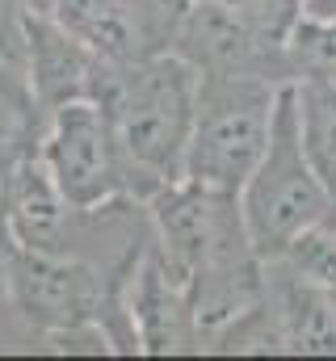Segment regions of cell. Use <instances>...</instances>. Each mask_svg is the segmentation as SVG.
Here are the masks:
<instances>
[{
    "mask_svg": "<svg viewBox=\"0 0 336 361\" xmlns=\"http://www.w3.org/2000/svg\"><path fill=\"white\" fill-rule=\"evenodd\" d=\"M223 4H232L260 38L282 47H290L299 21L307 17V0H223Z\"/></svg>",
    "mask_w": 336,
    "mask_h": 361,
    "instance_id": "2e32d148",
    "label": "cell"
},
{
    "mask_svg": "<svg viewBox=\"0 0 336 361\" xmlns=\"http://www.w3.org/2000/svg\"><path fill=\"white\" fill-rule=\"evenodd\" d=\"M105 68L109 63L97 59L55 17H25V80L38 130L68 101H97Z\"/></svg>",
    "mask_w": 336,
    "mask_h": 361,
    "instance_id": "30bf717a",
    "label": "cell"
},
{
    "mask_svg": "<svg viewBox=\"0 0 336 361\" xmlns=\"http://www.w3.org/2000/svg\"><path fill=\"white\" fill-rule=\"evenodd\" d=\"M0 286L13 315L42 336H97L105 269L80 252H42L25 248L13 235H0ZM101 341V336H97Z\"/></svg>",
    "mask_w": 336,
    "mask_h": 361,
    "instance_id": "5b68a950",
    "label": "cell"
},
{
    "mask_svg": "<svg viewBox=\"0 0 336 361\" xmlns=\"http://www.w3.org/2000/svg\"><path fill=\"white\" fill-rule=\"evenodd\" d=\"M156 248L189 290L202 353L206 341L260 298V257L252 248L240 193L172 180L148 202Z\"/></svg>",
    "mask_w": 336,
    "mask_h": 361,
    "instance_id": "6da1fadb",
    "label": "cell"
},
{
    "mask_svg": "<svg viewBox=\"0 0 336 361\" xmlns=\"http://www.w3.org/2000/svg\"><path fill=\"white\" fill-rule=\"evenodd\" d=\"M185 4H189V0H185Z\"/></svg>",
    "mask_w": 336,
    "mask_h": 361,
    "instance_id": "44dd1931",
    "label": "cell"
},
{
    "mask_svg": "<svg viewBox=\"0 0 336 361\" xmlns=\"http://www.w3.org/2000/svg\"><path fill=\"white\" fill-rule=\"evenodd\" d=\"M282 85L260 76H202L198 72V105L185 152V177L210 189L240 193L256 160L269 147L273 105Z\"/></svg>",
    "mask_w": 336,
    "mask_h": 361,
    "instance_id": "277c9868",
    "label": "cell"
},
{
    "mask_svg": "<svg viewBox=\"0 0 336 361\" xmlns=\"http://www.w3.org/2000/svg\"><path fill=\"white\" fill-rule=\"evenodd\" d=\"M240 210H244L252 248H256L260 261L282 257L307 227L324 223L328 210H332V197H328L324 180L303 152L294 80L282 85V92H277L269 147L256 160L248 180L240 185Z\"/></svg>",
    "mask_w": 336,
    "mask_h": 361,
    "instance_id": "3957f363",
    "label": "cell"
},
{
    "mask_svg": "<svg viewBox=\"0 0 336 361\" xmlns=\"http://www.w3.org/2000/svg\"><path fill=\"white\" fill-rule=\"evenodd\" d=\"M97 105L105 109L126 177L131 197L148 206L164 185L185 177V152L198 105V68L176 51L105 68Z\"/></svg>",
    "mask_w": 336,
    "mask_h": 361,
    "instance_id": "7a4b0ae2",
    "label": "cell"
},
{
    "mask_svg": "<svg viewBox=\"0 0 336 361\" xmlns=\"http://www.w3.org/2000/svg\"><path fill=\"white\" fill-rule=\"evenodd\" d=\"M118 206L105 210H76L59 185L51 177L38 143L21 147L8 164V180H4V231L25 244V248H42V252H76L84 235L109 219Z\"/></svg>",
    "mask_w": 336,
    "mask_h": 361,
    "instance_id": "9c48e42d",
    "label": "cell"
},
{
    "mask_svg": "<svg viewBox=\"0 0 336 361\" xmlns=\"http://www.w3.org/2000/svg\"><path fill=\"white\" fill-rule=\"evenodd\" d=\"M0 80L17 97L30 101V80H25V13H21V0H0Z\"/></svg>",
    "mask_w": 336,
    "mask_h": 361,
    "instance_id": "e0dca14e",
    "label": "cell"
},
{
    "mask_svg": "<svg viewBox=\"0 0 336 361\" xmlns=\"http://www.w3.org/2000/svg\"><path fill=\"white\" fill-rule=\"evenodd\" d=\"M131 324L139 336V349L152 357L176 353H202L198 319L189 307V290L156 248V235L148 231V248L139 257V269L131 277Z\"/></svg>",
    "mask_w": 336,
    "mask_h": 361,
    "instance_id": "8fae6325",
    "label": "cell"
},
{
    "mask_svg": "<svg viewBox=\"0 0 336 361\" xmlns=\"http://www.w3.org/2000/svg\"><path fill=\"white\" fill-rule=\"evenodd\" d=\"M282 257L299 273H307L311 281H320L324 290H332L336 286V214H328L316 227H307Z\"/></svg>",
    "mask_w": 336,
    "mask_h": 361,
    "instance_id": "9a60e30c",
    "label": "cell"
},
{
    "mask_svg": "<svg viewBox=\"0 0 336 361\" xmlns=\"http://www.w3.org/2000/svg\"><path fill=\"white\" fill-rule=\"evenodd\" d=\"M328 214H336V206H332V210H328Z\"/></svg>",
    "mask_w": 336,
    "mask_h": 361,
    "instance_id": "ffe728a7",
    "label": "cell"
},
{
    "mask_svg": "<svg viewBox=\"0 0 336 361\" xmlns=\"http://www.w3.org/2000/svg\"><path fill=\"white\" fill-rule=\"evenodd\" d=\"M206 353H286L282 345V332H277V319L269 315V307L256 298L248 311H240L232 324H223L210 341H206Z\"/></svg>",
    "mask_w": 336,
    "mask_h": 361,
    "instance_id": "5bb4252c",
    "label": "cell"
},
{
    "mask_svg": "<svg viewBox=\"0 0 336 361\" xmlns=\"http://www.w3.org/2000/svg\"><path fill=\"white\" fill-rule=\"evenodd\" d=\"M307 17H336V0H307Z\"/></svg>",
    "mask_w": 336,
    "mask_h": 361,
    "instance_id": "ac0fdd59",
    "label": "cell"
},
{
    "mask_svg": "<svg viewBox=\"0 0 336 361\" xmlns=\"http://www.w3.org/2000/svg\"><path fill=\"white\" fill-rule=\"evenodd\" d=\"M181 13L185 0H55V21L114 68L164 55Z\"/></svg>",
    "mask_w": 336,
    "mask_h": 361,
    "instance_id": "ba28073f",
    "label": "cell"
},
{
    "mask_svg": "<svg viewBox=\"0 0 336 361\" xmlns=\"http://www.w3.org/2000/svg\"><path fill=\"white\" fill-rule=\"evenodd\" d=\"M168 51H176L202 76H260L273 85L299 80L290 47L260 38L223 0H189Z\"/></svg>",
    "mask_w": 336,
    "mask_h": 361,
    "instance_id": "52a82bcc",
    "label": "cell"
},
{
    "mask_svg": "<svg viewBox=\"0 0 336 361\" xmlns=\"http://www.w3.org/2000/svg\"><path fill=\"white\" fill-rule=\"evenodd\" d=\"M260 302L277 319L286 353L299 357H336V307L332 294L299 273L286 257L260 261Z\"/></svg>",
    "mask_w": 336,
    "mask_h": 361,
    "instance_id": "7c38bea8",
    "label": "cell"
},
{
    "mask_svg": "<svg viewBox=\"0 0 336 361\" xmlns=\"http://www.w3.org/2000/svg\"><path fill=\"white\" fill-rule=\"evenodd\" d=\"M38 152L76 210L139 206L131 197V177L114 139V126L97 101H68L38 130Z\"/></svg>",
    "mask_w": 336,
    "mask_h": 361,
    "instance_id": "8992f818",
    "label": "cell"
},
{
    "mask_svg": "<svg viewBox=\"0 0 336 361\" xmlns=\"http://www.w3.org/2000/svg\"><path fill=\"white\" fill-rule=\"evenodd\" d=\"M294 101H299V135L311 169L320 173L328 197L336 206V80L307 72L294 80Z\"/></svg>",
    "mask_w": 336,
    "mask_h": 361,
    "instance_id": "4fadbf2b",
    "label": "cell"
},
{
    "mask_svg": "<svg viewBox=\"0 0 336 361\" xmlns=\"http://www.w3.org/2000/svg\"><path fill=\"white\" fill-rule=\"evenodd\" d=\"M328 294H332V307H336V286H332V290H328Z\"/></svg>",
    "mask_w": 336,
    "mask_h": 361,
    "instance_id": "d6986e66",
    "label": "cell"
}]
</instances>
